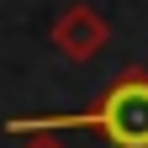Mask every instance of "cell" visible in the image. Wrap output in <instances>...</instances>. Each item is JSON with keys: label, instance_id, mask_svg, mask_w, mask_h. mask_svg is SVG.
Returning <instances> with one entry per match:
<instances>
[{"label": "cell", "instance_id": "6da1fadb", "mask_svg": "<svg viewBox=\"0 0 148 148\" xmlns=\"http://www.w3.org/2000/svg\"><path fill=\"white\" fill-rule=\"evenodd\" d=\"M11 138L37 132H101L111 148H148V69L127 64L85 111H42V116H11Z\"/></svg>", "mask_w": 148, "mask_h": 148}, {"label": "cell", "instance_id": "7a4b0ae2", "mask_svg": "<svg viewBox=\"0 0 148 148\" xmlns=\"http://www.w3.org/2000/svg\"><path fill=\"white\" fill-rule=\"evenodd\" d=\"M48 42L58 48L69 64H90L95 53H106V42H111V21H106V11L85 5V0H74V5H64L58 16H53Z\"/></svg>", "mask_w": 148, "mask_h": 148}, {"label": "cell", "instance_id": "3957f363", "mask_svg": "<svg viewBox=\"0 0 148 148\" xmlns=\"http://www.w3.org/2000/svg\"><path fill=\"white\" fill-rule=\"evenodd\" d=\"M21 148H69V143H64L58 132H37V138H27Z\"/></svg>", "mask_w": 148, "mask_h": 148}]
</instances>
